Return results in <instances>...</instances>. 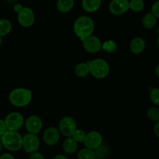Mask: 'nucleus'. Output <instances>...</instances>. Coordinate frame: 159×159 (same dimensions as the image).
I'll return each instance as SVG.
<instances>
[{"instance_id":"nucleus-1","label":"nucleus","mask_w":159,"mask_h":159,"mask_svg":"<svg viewBox=\"0 0 159 159\" xmlns=\"http://www.w3.org/2000/svg\"><path fill=\"white\" fill-rule=\"evenodd\" d=\"M74 32L75 35L81 41L93 35L95 30V23L93 19L87 16H82L76 19L73 26Z\"/></svg>"},{"instance_id":"nucleus-2","label":"nucleus","mask_w":159,"mask_h":159,"mask_svg":"<svg viewBox=\"0 0 159 159\" xmlns=\"http://www.w3.org/2000/svg\"><path fill=\"white\" fill-rule=\"evenodd\" d=\"M1 143L2 147L9 151H20L23 146V136L18 131L6 130L1 136Z\"/></svg>"},{"instance_id":"nucleus-3","label":"nucleus","mask_w":159,"mask_h":159,"mask_svg":"<svg viewBox=\"0 0 159 159\" xmlns=\"http://www.w3.org/2000/svg\"><path fill=\"white\" fill-rule=\"evenodd\" d=\"M9 100L11 104L17 108L27 106L32 100V92L30 90L23 87L13 89L9 95Z\"/></svg>"},{"instance_id":"nucleus-4","label":"nucleus","mask_w":159,"mask_h":159,"mask_svg":"<svg viewBox=\"0 0 159 159\" xmlns=\"http://www.w3.org/2000/svg\"><path fill=\"white\" fill-rule=\"evenodd\" d=\"M87 63L89 64V73L96 79H104L110 73V65L104 59H95Z\"/></svg>"},{"instance_id":"nucleus-5","label":"nucleus","mask_w":159,"mask_h":159,"mask_svg":"<svg viewBox=\"0 0 159 159\" xmlns=\"http://www.w3.org/2000/svg\"><path fill=\"white\" fill-rule=\"evenodd\" d=\"M59 132L65 137H72L75 131L78 129L77 123L73 117L65 116L60 120L59 123Z\"/></svg>"},{"instance_id":"nucleus-6","label":"nucleus","mask_w":159,"mask_h":159,"mask_svg":"<svg viewBox=\"0 0 159 159\" xmlns=\"http://www.w3.org/2000/svg\"><path fill=\"white\" fill-rule=\"evenodd\" d=\"M7 130L18 131L24 124V118L20 112H13L6 115L4 120Z\"/></svg>"},{"instance_id":"nucleus-7","label":"nucleus","mask_w":159,"mask_h":159,"mask_svg":"<svg viewBox=\"0 0 159 159\" xmlns=\"http://www.w3.org/2000/svg\"><path fill=\"white\" fill-rule=\"evenodd\" d=\"M40 139L37 137V134L27 132L23 137V146H22V148H23V150L27 154H30V153L38 151V149L40 148Z\"/></svg>"},{"instance_id":"nucleus-8","label":"nucleus","mask_w":159,"mask_h":159,"mask_svg":"<svg viewBox=\"0 0 159 159\" xmlns=\"http://www.w3.org/2000/svg\"><path fill=\"white\" fill-rule=\"evenodd\" d=\"M18 22L23 27H30L35 21V15L30 8L23 7L20 12H18Z\"/></svg>"},{"instance_id":"nucleus-9","label":"nucleus","mask_w":159,"mask_h":159,"mask_svg":"<svg viewBox=\"0 0 159 159\" xmlns=\"http://www.w3.org/2000/svg\"><path fill=\"white\" fill-rule=\"evenodd\" d=\"M83 143L85 147L94 151L102 143V136L97 131H91L86 134Z\"/></svg>"},{"instance_id":"nucleus-10","label":"nucleus","mask_w":159,"mask_h":159,"mask_svg":"<svg viewBox=\"0 0 159 159\" xmlns=\"http://www.w3.org/2000/svg\"><path fill=\"white\" fill-rule=\"evenodd\" d=\"M129 9L128 0H111L109 5V11L114 16H120Z\"/></svg>"},{"instance_id":"nucleus-11","label":"nucleus","mask_w":159,"mask_h":159,"mask_svg":"<svg viewBox=\"0 0 159 159\" xmlns=\"http://www.w3.org/2000/svg\"><path fill=\"white\" fill-rule=\"evenodd\" d=\"M82 41L83 48L89 53H96L102 48V41L96 36H89Z\"/></svg>"},{"instance_id":"nucleus-12","label":"nucleus","mask_w":159,"mask_h":159,"mask_svg":"<svg viewBox=\"0 0 159 159\" xmlns=\"http://www.w3.org/2000/svg\"><path fill=\"white\" fill-rule=\"evenodd\" d=\"M25 126L28 132L37 134L41 131L43 128V122L41 118L36 115H32L28 117L25 123Z\"/></svg>"},{"instance_id":"nucleus-13","label":"nucleus","mask_w":159,"mask_h":159,"mask_svg":"<svg viewBox=\"0 0 159 159\" xmlns=\"http://www.w3.org/2000/svg\"><path fill=\"white\" fill-rule=\"evenodd\" d=\"M60 132L55 127H48L43 133V140L48 146H54L60 140Z\"/></svg>"},{"instance_id":"nucleus-14","label":"nucleus","mask_w":159,"mask_h":159,"mask_svg":"<svg viewBox=\"0 0 159 159\" xmlns=\"http://www.w3.org/2000/svg\"><path fill=\"white\" fill-rule=\"evenodd\" d=\"M130 51L133 54L139 55L145 48V41L141 37H136L131 40L130 43Z\"/></svg>"},{"instance_id":"nucleus-15","label":"nucleus","mask_w":159,"mask_h":159,"mask_svg":"<svg viewBox=\"0 0 159 159\" xmlns=\"http://www.w3.org/2000/svg\"><path fill=\"white\" fill-rule=\"evenodd\" d=\"M62 148L65 154H73L77 151L78 143L74 140L72 137H66L62 144Z\"/></svg>"},{"instance_id":"nucleus-16","label":"nucleus","mask_w":159,"mask_h":159,"mask_svg":"<svg viewBox=\"0 0 159 159\" xmlns=\"http://www.w3.org/2000/svg\"><path fill=\"white\" fill-rule=\"evenodd\" d=\"M102 0H82V9L87 12H95L100 8Z\"/></svg>"},{"instance_id":"nucleus-17","label":"nucleus","mask_w":159,"mask_h":159,"mask_svg":"<svg viewBox=\"0 0 159 159\" xmlns=\"http://www.w3.org/2000/svg\"><path fill=\"white\" fill-rule=\"evenodd\" d=\"M75 0H57V8L58 11L62 13L69 12L73 9Z\"/></svg>"},{"instance_id":"nucleus-18","label":"nucleus","mask_w":159,"mask_h":159,"mask_svg":"<svg viewBox=\"0 0 159 159\" xmlns=\"http://www.w3.org/2000/svg\"><path fill=\"white\" fill-rule=\"evenodd\" d=\"M75 74L79 78H83L89 74V68L87 62H80L75 67Z\"/></svg>"},{"instance_id":"nucleus-19","label":"nucleus","mask_w":159,"mask_h":159,"mask_svg":"<svg viewBox=\"0 0 159 159\" xmlns=\"http://www.w3.org/2000/svg\"><path fill=\"white\" fill-rule=\"evenodd\" d=\"M143 26L145 29L152 30L155 26L157 23V18L151 12L145 14L142 20Z\"/></svg>"},{"instance_id":"nucleus-20","label":"nucleus","mask_w":159,"mask_h":159,"mask_svg":"<svg viewBox=\"0 0 159 159\" xmlns=\"http://www.w3.org/2000/svg\"><path fill=\"white\" fill-rule=\"evenodd\" d=\"M12 24L7 19H0V37L8 35L12 31Z\"/></svg>"},{"instance_id":"nucleus-21","label":"nucleus","mask_w":159,"mask_h":159,"mask_svg":"<svg viewBox=\"0 0 159 159\" xmlns=\"http://www.w3.org/2000/svg\"><path fill=\"white\" fill-rule=\"evenodd\" d=\"M94 153L96 159H103L108 156L109 153H110V147L107 145L102 143L99 147L94 150Z\"/></svg>"},{"instance_id":"nucleus-22","label":"nucleus","mask_w":159,"mask_h":159,"mask_svg":"<svg viewBox=\"0 0 159 159\" xmlns=\"http://www.w3.org/2000/svg\"><path fill=\"white\" fill-rule=\"evenodd\" d=\"M78 159H96L94 151L89 148H82L79 150L77 154Z\"/></svg>"},{"instance_id":"nucleus-23","label":"nucleus","mask_w":159,"mask_h":159,"mask_svg":"<svg viewBox=\"0 0 159 159\" xmlns=\"http://www.w3.org/2000/svg\"><path fill=\"white\" fill-rule=\"evenodd\" d=\"M101 49H103V51L107 53H113L117 49V45L113 40H107L102 43Z\"/></svg>"},{"instance_id":"nucleus-24","label":"nucleus","mask_w":159,"mask_h":159,"mask_svg":"<svg viewBox=\"0 0 159 159\" xmlns=\"http://www.w3.org/2000/svg\"><path fill=\"white\" fill-rule=\"evenodd\" d=\"M144 8V2L143 0H130L129 1V9L135 12H141Z\"/></svg>"},{"instance_id":"nucleus-25","label":"nucleus","mask_w":159,"mask_h":159,"mask_svg":"<svg viewBox=\"0 0 159 159\" xmlns=\"http://www.w3.org/2000/svg\"><path fill=\"white\" fill-rule=\"evenodd\" d=\"M147 117L149 120L152 122L159 121V108L158 106H153V107L149 108L147 111Z\"/></svg>"},{"instance_id":"nucleus-26","label":"nucleus","mask_w":159,"mask_h":159,"mask_svg":"<svg viewBox=\"0 0 159 159\" xmlns=\"http://www.w3.org/2000/svg\"><path fill=\"white\" fill-rule=\"evenodd\" d=\"M85 136H86V133L85 132V131L82 130V129H77L73 133L72 137L74 138V140L79 143H83L84 140L85 138Z\"/></svg>"},{"instance_id":"nucleus-27","label":"nucleus","mask_w":159,"mask_h":159,"mask_svg":"<svg viewBox=\"0 0 159 159\" xmlns=\"http://www.w3.org/2000/svg\"><path fill=\"white\" fill-rule=\"evenodd\" d=\"M150 100L155 106L159 105V89L153 88L150 92Z\"/></svg>"},{"instance_id":"nucleus-28","label":"nucleus","mask_w":159,"mask_h":159,"mask_svg":"<svg viewBox=\"0 0 159 159\" xmlns=\"http://www.w3.org/2000/svg\"><path fill=\"white\" fill-rule=\"evenodd\" d=\"M151 13L153 14L157 19L159 18V1L155 2L152 6V9H151Z\"/></svg>"},{"instance_id":"nucleus-29","label":"nucleus","mask_w":159,"mask_h":159,"mask_svg":"<svg viewBox=\"0 0 159 159\" xmlns=\"http://www.w3.org/2000/svg\"><path fill=\"white\" fill-rule=\"evenodd\" d=\"M29 159H45V157L42 153L37 151L29 154Z\"/></svg>"},{"instance_id":"nucleus-30","label":"nucleus","mask_w":159,"mask_h":159,"mask_svg":"<svg viewBox=\"0 0 159 159\" xmlns=\"http://www.w3.org/2000/svg\"><path fill=\"white\" fill-rule=\"evenodd\" d=\"M6 130H7V129H6V123H5L4 120L0 118V137H1Z\"/></svg>"},{"instance_id":"nucleus-31","label":"nucleus","mask_w":159,"mask_h":159,"mask_svg":"<svg viewBox=\"0 0 159 159\" xmlns=\"http://www.w3.org/2000/svg\"><path fill=\"white\" fill-rule=\"evenodd\" d=\"M0 159H15V157L10 153H4L0 156Z\"/></svg>"},{"instance_id":"nucleus-32","label":"nucleus","mask_w":159,"mask_h":159,"mask_svg":"<svg viewBox=\"0 0 159 159\" xmlns=\"http://www.w3.org/2000/svg\"><path fill=\"white\" fill-rule=\"evenodd\" d=\"M154 132H155V136L157 137H159V121L156 122L154 126Z\"/></svg>"},{"instance_id":"nucleus-33","label":"nucleus","mask_w":159,"mask_h":159,"mask_svg":"<svg viewBox=\"0 0 159 159\" xmlns=\"http://www.w3.org/2000/svg\"><path fill=\"white\" fill-rule=\"evenodd\" d=\"M23 6H22L21 4H16L14 6V11H15L16 12H20V11H21V9H23Z\"/></svg>"},{"instance_id":"nucleus-34","label":"nucleus","mask_w":159,"mask_h":159,"mask_svg":"<svg viewBox=\"0 0 159 159\" xmlns=\"http://www.w3.org/2000/svg\"><path fill=\"white\" fill-rule=\"evenodd\" d=\"M52 159H68L66 156L63 155V154H57V155L54 156Z\"/></svg>"},{"instance_id":"nucleus-35","label":"nucleus","mask_w":159,"mask_h":159,"mask_svg":"<svg viewBox=\"0 0 159 159\" xmlns=\"http://www.w3.org/2000/svg\"><path fill=\"white\" fill-rule=\"evenodd\" d=\"M158 69H159V65L158 64L156 66V70H155V71H156V75L158 77H159V72H158Z\"/></svg>"},{"instance_id":"nucleus-36","label":"nucleus","mask_w":159,"mask_h":159,"mask_svg":"<svg viewBox=\"0 0 159 159\" xmlns=\"http://www.w3.org/2000/svg\"><path fill=\"white\" fill-rule=\"evenodd\" d=\"M2 143H1V141H0V152H1V151H2Z\"/></svg>"},{"instance_id":"nucleus-37","label":"nucleus","mask_w":159,"mask_h":159,"mask_svg":"<svg viewBox=\"0 0 159 159\" xmlns=\"http://www.w3.org/2000/svg\"><path fill=\"white\" fill-rule=\"evenodd\" d=\"M2 38L1 37H0V46L2 45Z\"/></svg>"}]
</instances>
